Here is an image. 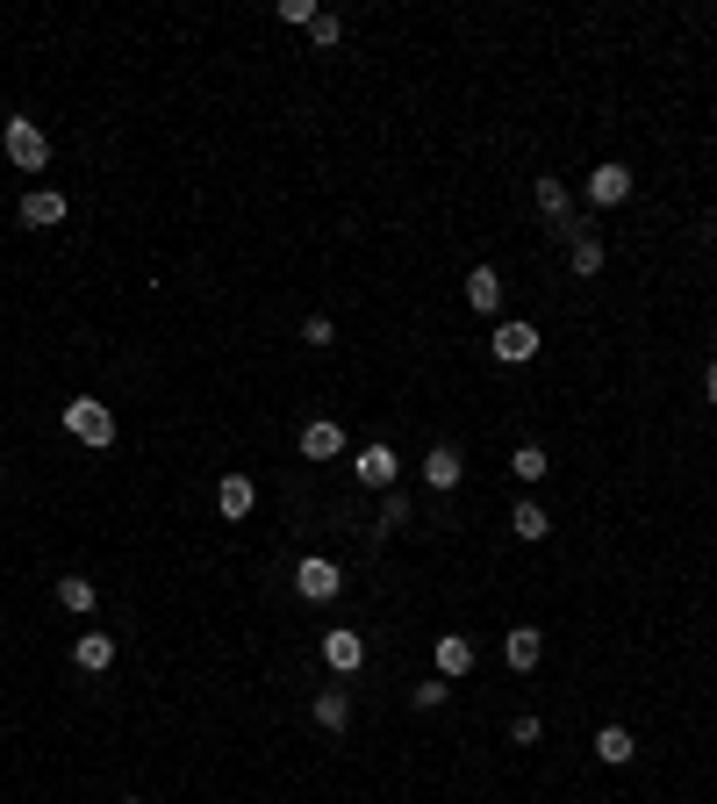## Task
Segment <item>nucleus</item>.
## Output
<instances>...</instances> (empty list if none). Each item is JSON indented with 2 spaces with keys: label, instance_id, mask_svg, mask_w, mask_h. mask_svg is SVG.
<instances>
[{
  "label": "nucleus",
  "instance_id": "nucleus-8",
  "mask_svg": "<svg viewBox=\"0 0 717 804\" xmlns=\"http://www.w3.org/2000/svg\"><path fill=\"white\" fill-rule=\"evenodd\" d=\"M65 216H72L65 194H51V187H29L22 194V223H29V231H51V223H65Z\"/></svg>",
  "mask_w": 717,
  "mask_h": 804
},
{
  "label": "nucleus",
  "instance_id": "nucleus-5",
  "mask_svg": "<svg viewBox=\"0 0 717 804\" xmlns=\"http://www.w3.org/2000/svg\"><path fill=\"white\" fill-rule=\"evenodd\" d=\"M588 202L596 208H617V202H632V165H596V173H588Z\"/></svg>",
  "mask_w": 717,
  "mask_h": 804
},
{
  "label": "nucleus",
  "instance_id": "nucleus-1",
  "mask_svg": "<svg viewBox=\"0 0 717 804\" xmlns=\"http://www.w3.org/2000/svg\"><path fill=\"white\" fill-rule=\"evenodd\" d=\"M0 151L14 159V173H43V165H51V136L29 123V115H8V130H0Z\"/></svg>",
  "mask_w": 717,
  "mask_h": 804
},
{
  "label": "nucleus",
  "instance_id": "nucleus-22",
  "mask_svg": "<svg viewBox=\"0 0 717 804\" xmlns=\"http://www.w3.org/2000/svg\"><path fill=\"white\" fill-rule=\"evenodd\" d=\"M567 259H574V273H582V281H596V273H603V245H596V237H574Z\"/></svg>",
  "mask_w": 717,
  "mask_h": 804
},
{
  "label": "nucleus",
  "instance_id": "nucleus-29",
  "mask_svg": "<svg viewBox=\"0 0 717 804\" xmlns=\"http://www.w3.org/2000/svg\"><path fill=\"white\" fill-rule=\"evenodd\" d=\"M704 396L717 403V359H710V367H704Z\"/></svg>",
  "mask_w": 717,
  "mask_h": 804
},
{
  "label": "nucleus",
  "instance_id": "nucleus-30",
  "mask_svg": "<svg viewBox=\"0 0 717 804\" xmlns=\"http://www.w3.org/2000/svg\"><path fill=\"white\" fill-rule=\"evenodd\" d=\"M122 804H144V797H122Z\"/></svg>",
  "mask_w": 717,
  "mask_h": 804
},
{
  "label": "nucleus",
  "instance_id": "nucleus-14",
  "mask_svg": "<svg viewBox=\"0 0 717 804\" xmlns=\"http://www.w3.org/2000/svg\"><path fill=\"white\" fill-rule=\"evenodd\" d=\"M467 302H474L481 316H495L502 309V273L495 266H474V273H467Z\"/></svg>",
  "mask_w": 717,
  "mask_h": 804
},
{
  "label": "nucleus",
  "instance_id": "nucleus-16",
  "mask_svg": "<svg viewBox=\"0 0 717 804\" xmlns=\"http://www.w3.org/2000/svg\"><path fill=\"white\" fill-rule=\"evenodd\" d=\"M72 661H80L86 675H101L115 661V640H109V632H80V640H72Z\"/></svg>",
  "mask_w": 717,
  "mask_h": 804
},
{
  "label": "nucleus",
  "instance_id": "nucleus-26",
  "mask_svg": "<svg viewBox=\"0 0 717 804\" xmlns=\"http://www.w3.org/2000/svg\"><path fill=\"white\" fill-rule=\"evenodd\" d=\"M309 37H316V43H324V51H330V43L345 37V22H338V14H316V22H309Z\"/></svg>",
  "mask_w": 717,
  "mask_h": 804
},
{
  "label": "nucleus",
  "instance_id": "nucleus-13",
  "mask_svg": "<svg viewBox=\"0 0 717 804\" xmlns=\"http://www.w3.org/2000/svg\"><path fill=\"white\" fill-rule=\"evenodd\" d=\"M216 510H223V518H252V510H258V489H252L244 475H223V489H216Z\"/></svg>",
  "mask_w": 717,
  "mask_h": 804
},
{
  "label": "nucleus",
  "instance_id": "nucleus-9",
  "mask_svg": "<svg viewBox=\"0 0 717 804\" xmlns=\"http://www.w3.org/2000/svg\"><path fill=\"white\" fill-rule=\"evenodd\" d=\"M502 661H510L516 675H531V669L545 661V632H539V625H516L510 640H502Z\"/></svg>",
  "mask_w": 717,
  "mask_h": 804
},
{
  "label": "nucleus",
  "instance_id": "nucleus-7",
  "mask_svg": "<svg viewBox=\"0 0 717 804\" xmlns=\"http://www.w3.org/2000/svg\"><path fill=\"white\" fill-rule=\"evenodd\" d=\"M324 661H330V669H338V675H359V669H366V640H359L352 625L324 632Z\"/></svg>",
  "mask_w": 717,
  "mask_h": 804
},
{
  "label": "nucleus",
  "instance_id": "nucleus-23",
  "mask_svg": "<svg viewBox=\"0 0 717 804\" xmlns=\"http://www.w3.org/2000/svg\"><path fill=\"white\" fill-rule=\"evenodd\" d=\"M316 14H324V8H316V0H280V22H287V29H309Z\"/></svg>",
  "mask_w": 717,
  "mask_h": 804
},
{
  "label": "nucleus",
  "instance_id": "nucleus-4",
  "mask_svg": "<svg viewBox=\"0 0 717 804\" xmlns=\"http://www.w3.org/2000/svg\"><path fill=\"white\" fill-rule=\"evenodd\" d=\"M488 353H495L502 367H531V359H539V324H524V316L495 324V345H488Z\"/></svg>",
  "mask_w": 717,
  "mask_h": 804
},
{
  "label": "nucleus",
  "instance_id": "nucleus-18",
  "mask_svg": "<svg viewBox=\"0 0 717 804\" xmlns=\"http://www.w3.org/2000/svg\"><path fill=\"white\" fill-rule=\"evenodd\" d=\"M58 603H65L72 618H86V611H94V603H101V589L86 582V574H58Z\"/></svg>",
  "mask_w": 717,
  "mask_h": 804
},
{
  "label": "nucleus",
  "instance_id": "nucleus-19",
  "mask_svg": "<svg viewBox=\"0 0 717 804\" xmlns=\"http://www.w3.org/2000/svg\"><path fill=\"white\" fill-rule=\"evenodd\" d=\"M510 532H516V539H524V546H539L545 532H553V518H545V510H539V503H531V496H524V503H516V510H510Z\"/></svg>",
  "mask_w": 717,
  "mask_h": 804
},
{
  "label": "nucleus",
  "instance_id": "nucleus-25",
  "mask_svg": "<svg viewBox=\"0 0 717 804\" xmlns=\"http://www.w3.org/2000/svg\"><path fill=\"white\" fill-rule=\"evenodd\" d=\"M445 696H452V682H445V675H431V682H417V704H423V711H438V704H445Z\"/></svg>",
  "mask_w": 717,
  "mask_h": 804
},
{
  "label": "nucleus",
  "instance_id": "nucleus-11",
  "mask_svg": "<svg viewBox=\"0 0 717 804\" xmlns=\"http://www.w3.org/2000/svg\"><path fill=\"white\" fill-rule=\"evenodd\" d=\"M345 452V431L330 417H316V424H301V460H338Z\"/></svg>",
  "mask_w": 717,
  "mask_h": 804
},
{
  "label": "nucleus",
  "instance_id": "nucleus-10",
  "mask_svg": "<svg viewBox=\"0 0 717 804\" xmlns=\"http://www.w3.org/2000/svg\"><path fill=\"white\" fill-rule=\"evenodd\" d=\"M395 475H402V460H395V446H359V481L366 489H395Z\"/></svg>",
  "mask_w": 717,
  "mask_h": 804
},
{
  "label": "nucleus",
  "instance_id": "nucleus-2",
  "mask_svg": "<svg viewBox=\"0 0 717 804\" xmlns=\"http://www.w3.org/2000/svg\"><path fill=\"white\" fill-rule=\"evenodd\" d=\"M65 431L80 438V446L101 452V446H115V409L94 403V396H72V403H65Z\"/></svg>",
  "mask_w": 717,
  "mask_h": 804
},
{
  "label": "nucleus",
  "instance_id": "nucleus-20",
  "mask_svg": "<svg viewBox=\"0 0 717 804\" xmlns=\"http://www.w3.org/2000/svg\"><path fill=\"white\" fill-rule=\"evenodd\" d=\"M632 754H638V740L624 733V725H603V733H596V762H610V769H624V762H632Z\"/></svg>",
  "mask_w": 717,
  "mask_h": 804
},
{
  "label": "nucleus",
  "instance_id": "nucleus-6",
  "mask_svg": "<svg viewBox=\"0 0 717 804\" xmlns=\"http://www.w3.org/2000/svg\"><path fill=\"white\" fill-rule=\"evenodd\" d=\"M531 202H539V216L553 223V231H567V223H574V194L560 187L553 173H539V180H531Z\"/></svg>",
  "mask_w": 717,
  "mask_h": 804
},
{
  "label": "nucleus",
  "instance_id": "nucleus-17",
  "mask_svg": "<svg viewBox=\"0 0 717 804\" xmlns=\"http://www.w3.org/2000/svg\"><path fill=\"white\" fill-rule=\"evenodd\" d=\"M467 669H474V640H460V632H445V640H438V675H445V682H460Z\"/></svg>",
  "mask_w": 717,
  "mask_h": 804
},
{
  "label": "nucleus",
  "instance_id": "nucleus-12",
  "mask_svg": "<svg viewBox=\"0 0 717 804\" xmlns=\"http://www.w3.org/2000/svg\"><path fill=\"white\" fill-rule=\"evenodd\" d=\"M460 475H467L460 446H431L423 452V481H431V489H460Z\"/></svg>",
  "mask_w": 717,
  "mask_h": 804
},
{
  "label": "nucleus",
  "instance_id": "nucleus-3",
  "mask_svg": "<svg viewBox=\"0 0 717 804\" xmlns=\"http://www.w3.org/2000/svg\"><path fill=\"white\" fill-rule=\"evenodd\" d=\"M295 589H301V603H330L345 589V568H338V560H324V553H301Z\"/></svg>",
  "mask_w": 717,
  "mask_h": 804
},
{
  "label": "nucleus",
  "instance_id": "nucleus-28",
  "mask_svg": "<svg viewBox=\"0 0 717 804\" xmlns=\"http://www.w3.org/2000/svg\"><path fill=\"white\" fill-rule=\"evenodd\" d=\"M510 740H516V747H539L545 725H539V719H516V725H510Z\"/></svg>",
  "mask_w": 717,
  "mask_h": 804
},
{
  "label": "nucleus",
  "instance_id": "nucleus-21",
  "mask_svg": "<svg viewBox=\"0 0 717 804\" xmlns=\"http://www.w3.org/2000/svg\"><path fill=\"white\" fill-rule=\"evenodd\" d=\"M545 467H553V460H545V446H531V438L510 452V475H516V481H545Z\"/></svg>",
  "mask_w": 717,
  "mask_h": 804
},
{
  "label": "nucleus",
  "instance_id": "nucleus-24",
  "mask_svg": "<svg viewBox=\"0 0 717 804\" xmlns=\"http://www.w3.org/2000/svg\"><path fill=\"white\" fill-rule=\"evenodd\" d=\"M409 525V496H388V503H380V532H402Z\"/></svg>",
  "mask_w": 717,
  "mask_h": 804
},
{
  "label": "nucleus",
  "instance_id": "nucleus-27",
  "mask_svg": "<svg viewBox=\"0 0 717 804\" xmlns=\"http://www.w3.org/2000/svg\"><path fill=\"white\" fill-rule=\"evenodd\" d=\"M338 338V330H330V316H309V324H301V345H330Z\"/></svg>",
  "mask_w": 717,
  "mask_h": 804
},
{
  "label": "nucleus",
  "instance_id": "nucleus-15",
  "mask_svg": "<svg viewBox=\"0 0 717 804\" xmlns=\"http://www.w3.org/2000/svg\"><path fill=\"white\" fill-rule=\"evenodd\" d=\"M316 725H324V733H345V725H352V690H316Z\"/></svg>",
  "mask_w": 717,
  "mask_h": 804
}]
</instances>
